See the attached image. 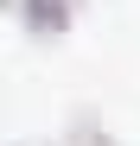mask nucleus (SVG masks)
Returning a JSON list of instances; mask_svg holds the SVG:
<instances>
[{
	"label": "nucleus",
	"instance_id": "obj_1",
	"mask_svg": "<svg viewBox=\"0 0 140 146\" xmlns=\"http://www.w3.org/2000/svg\"><path fill=\"white\" fill-rule=\"evenodd\" d=\"M19 19H26L38 38H57L70 19H77V0H19Z\"/></svg>",
	"mask_w": 140,
	"mask_h": 146
},
{
	"label": "nucleus",
	"instance_id": "obj_2",
	"mask_svg": "<svg viewBox=\"0 0 140 146\" xmlns=\"http://www.w3.org/2000/svg\"><path fill=\"white\" fill-rule=\"evenodd\" d=\"M77 146H108V140H102V133H96V127L83 121V127H77Z\"/></svg>",
	"mask_w": 140,
	"mask_h": 146
},
{
	"label": "nucleus",
	"instance_id": "obj_3",
	"mask_svg": "<svg viewBox=\"0 0 140 146\" xmlns=\"http://www.w3.org/2000/svg\"><path fill=\"white\" fill-rule=\"evenodd\" d=\"M32 146H45V140H32Z\"/></svg>",
	"mask_w": 140,
	"mask_h": 146
}]
</instances>
